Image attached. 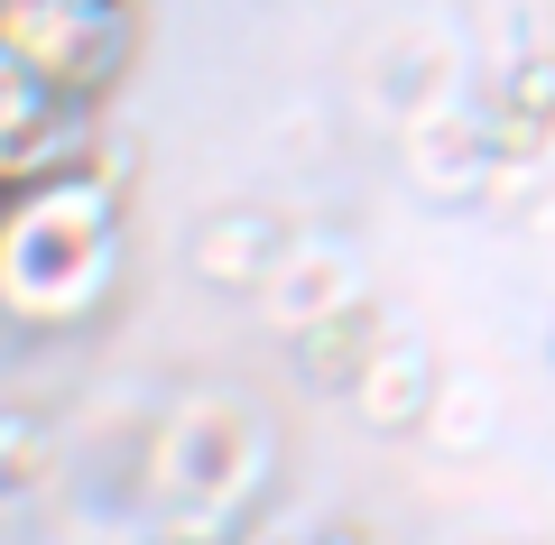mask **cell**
<instances>
[{
  "label": "cell",
  "mask_w": 555,
  "mask_h": 545,
  "mask_svg": "<svg viewBox=\"0 0 555 545\" xmlns=\"http://www.w3.org/2000/svg\"><path fill=\"white\" fill-rule=\"evenodd\" d=\"M130 269L120 176L102 157L0 195V324L10 333H83L112 314Z\"/></svg>",
  "instance_id": "1"
},
{
  "label": "cell",
  "mask_w": 555,
  "mask_h": 545,
  "mask_svg": "<svg viewBox=\"0 0 555 545\" xmlns=\"http://www.w3.org/2000/svg\"><path fill=\"white\" fill-rule=\"evenodd\" d=\"M0 47L56 93L102 102L139 56V0H0Z\"/></svg>",
  "instance_id": "2"
},
{
  "label": "cell",
  "mask_w": 555,
  "mask_h": 545,
  "mask_svg": "<svg viewBox=\"0 0 555 545\" xmlns=\"http://www.w3.org/2000/svg\"><path fill=\"white\" fill-rule=\"evenodd\" d=\"M343 398L361 407V426L408 434V426L436 416L444 371H436V351L416 342V333H371V351H361V371H352V389H343Z\"/></svg>",
  "instance_id": "3"
},
{
  "label": "cell",
  "mask_w": 555,
  "mask_h": 545,
  "mask_svg": "<svg viewBox=\"0 0 555 545\" xmlns=\"http://www.w3.org/2000/svg\"><path fill=\"white\" fill-rule=\"evenodd\" d=\"M287 222L278 213H259V204H222V213H204L195 222V277L204 287H269L278 277V259H287Z\"/></svg>",
  "instance_id": "4"
},
{
  "label": "cell",
  "mask_w": 555,
  "mask_h": 545,
  "mask_svg": "<svg viewBox=\"0 0 555 545\" xmlns=\"http://www.w3.org/2000/svg\"><path fill=\"white\" fill-rule=\"evenodd\" d=\"M269 287L287 296V314H278L287 333H306V324H324V314H352L361 306V269L334 250V241H287V259H278Z\"/></svg>",
  "instance_id": "5"
},
{
  "label": "cell",
  "mask_w": 555,
  "mask_h": 545,
  "mask_svg": "<svg viewBox=\"0 0 555 545\" xmlns=\"http://www.w3.org/2000/svg\"><path fill=\"white\" fill-rule=\"evenodd\" d=\"M371 306H352V314H324V324H306L297 333V371L315 379V389H352V371H361V351H371Z\"/></svg>",
  "instance_id": "6"
},
{
  "label": "cell",
  "mask_w": 555,
  "mask_h": 545,
  "mask_svg": "<svg viewBox=\"0 0 555 545\" xmlns=\"http://www.w3.org/2000/svg\"><path fill=\"white\" fill-rule=\"evenodd\" d=\"M47 463H56V434H47V416L0 407V499L38 490V481H47Z\"/></svg>",
  "instance_id": "7"
},
{
  "label": "cell",
  "mask_w": 555,
  "mask_h": 545,
  "mask_svg": "<svg viewBox=\"0 0 555 545\" xmlns=\"http://www.w3.org/2000/svg\"><path fill=\"white\" fill-rule=\"evenodd\" d=\"M315 545H379V536H371V527H324Z\"/></svg>",
  "instance_id": "8"
}]
</instances>
